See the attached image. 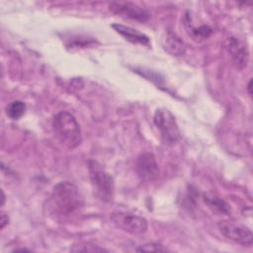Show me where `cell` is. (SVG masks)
Instances as JSON below:
<instances>
[{
  "mask_svg": "<svg viewBox=\"0 0 253 253\" xmlns=\"http://www.w3.org/2000/svg\"><path fill=\"white\" fill-rule=\"evenodd\" d=\"M45 207L55 217H69L81 211L84 207V199L74 184L62 181L53 187Z\"/></svg>",
  "mask_w": 253,
  "mask_h": 253,
  "instance_id": "1",
  "label": "cell"
},
{
  "mask_svg": "<svg viewBox=\"0 0 253 253\" xmlns=\"http://www.w3.org/2000/svg\"><path fill=\"white\" fill-rule=\"evenodd\" d=\"M112 28L119 35H121L126 41H127L131 43H137V44H141V45H144L147 47L151 46L149 38L146 35L142 34L141 32H139L133 28H130V27H127V26H125L122 24H118V23H114L112 25Z\"/></svg>",
  "mask_w": 253,
  "mask_h": 253,
  "instance_id": "10",
  "label": "cell"
},
{
  "mask_svg": "<svg viewBox=\"0 0 253 253\" xmlns=\"http://www.w3.org/2000/svg\"><path fill=\"white\" fill-rule=\"evenodd\" d=\"M52 129L59 140L68 149L76 148L82 141L80 126L75 117L67 112H58L52 120Z\"/></svg>",
  "mask_w": 253,
  "mask_h": 253,
  "instance_id": "2",
  "label": "cell"
},
{
  "mask_svg": "<svg viewBox=\"0 0 253 253\" xmlns=\"http://www.w3.org/2000/svg\"><path fill=\"white\" fill-rule=\"evenodd\" d=\"M110 218L117 227L133 235L143 234L148 227L144 217L129 212L114 211L111 213Z\"/></svg>",
  "mask_w": 253,
  "mask_h": 253,
  "instance_id": "5",
  "label": "cell"
},
{
  "mask_svg": "<svg viewBox=\"0 0 253 253\" xmlns=\"http://www.w3.org/2000/svg\"><path fill=\"white\" fill-rule=\"evenodd\" d=\"M1 206L4 205V202H5V195H4V192L1 191Z\"/></svg>",
  "mask_w": 253,
  "mask_h": 253,
  "instance_id": "20",
  "label": "cell"
},
{
  "mask_svg": "<svg viewBox=\"0 0 253 253\" xmlns=\"http://www.w3.org/2000/svg\"><path fill=\"white\" fill-rule=\"evenodd\" d=\"M72 252H108L104 247H100L99 245H95L92 243H79L75 244L70 248Z\"/></svg>",
  "mask_w": 253,
  "mask_h": 253,
  "instance_id": "14",
  "label": "cell"
},
{
  "mask_svg": "<svg viewBox=\"0 0 253 253\" xmlns=\"http://www.w3.org/2000/svg\"><path fill=\"white\" fill-rule=\"evenodd\" d=\"M9 222V216L5 213V212H2L1 213V217H0V227L1 229H3Z\"/></svg>",
  "mask_w": 253,
  "mask_h": 253,
  "instance_id": "17",
  "label": "cell"
},
{
  "mask_svg": "<svg viewBox=\"0 0 253 253\" xmlns=\"http://www.w3.org/2000/svg\"><path fill=\"white\" fill-rule=\"evenodd\" d=\"M162 46L172 55L180 56L185 53L186 45L184 42L172 31H167L162 37Z\"/></svg>",
  "mask_w": 253,
  "mask_h": 253,
  "instance_id": "11",
  "label": "cell"
},
{
  "mask_svg": "<svg viewBox=\"0 0 253 253\" xmlns=\"http://www.w3.org/2000/svg\"><path fill=\"white\" fill-rule=\"evenodd\" d=\"M153 122L164 142L173 144L180 138V129L177 122L169 110L157 109L153 117Z\"/></svg>",
  "mask_w": 253,
  "mask_h": 253,
  "instance_id": "4",
  "label": "cell"
},
{
  "mask_svg": "<svg viewBox=\"0 0 253 253\" xmlns=\"http://www.w3.org/2000/svg\"><path fill=\"white\" fill-rule=\"evenodd\" d=\"M220 233L227 239L242 246L250 247L253 242L251 229L241 223L222 220L217 224Z\"/></svg>",
  "mask_w": 253,
  "mask_h": 253,
  "instance_id": "6",
  "label": "cell"
},
{
  "mask_svg": "<svg viewBox=\"0 0 253 253\" xmlns=\"http://www.w3.org/2000/svg\"><path fill=\"white\" fill-rule=\"evenodd\" d=\"M88 171L95 195L103 202H110L114 197V179L96 160L88 161Z\"/></svg>",
  "mask_w": 253,
  "mask_h": 253,
  "instance_id": "3",
  "label": "cell"
},
{
  "mask_svg": "<svg viewBox=\"0 0 253 253\" xmlns=\"http://www.w3.org/2000/svg\"><path fill=\"white\" fill-rule=\"evenodd\" d=\"M251 84H252V79L249 80L248 84H247V91H248V94L251 96L252 95V92H251Z\"/></svg>",
  "mask_w": 253,
  "mask_h": 253,
  "instance_id": "18",
  "label": "cell"
},
{
  "mask_svg": "<svg viewBox=\"0 0 253 253\" xmlns=\"http://www.w3.org/2000/svg\"><path fill=\"white\" fill-rule=\"evenodd\" d=\"M135 170L142 181L151 182L155 180L159 174L158 163L155 156L150 152L141 153L136 159Z\"/></svg>",
  "mask_w": 253,
  "mask_h": 253,
  "instance_id": "8",
  "label": "cell"
},
{
  "mask_svg": "<svg viewBox=\"0 0 253 253\" xmlns=\"http://www.w3.org/2000/svg\"><path fill=\"white\" fill-rule=\"evenodd\" d=\"M26 112V104L23 101H13L6 107V115L12 120H19Z\"/></svg>",
  "mask_w": 253,
  "mask_h": 253,
  "instance_id": "13",
  "label": "cell"
},
{
  "mask_svg": "<svg viewBox=\"0 0 253 253\" xmlns=\"http://www.w3.org/2000/svg\"><path fill=\"white\" fill-rule=\"evenodd\" d=\"M190 33L195 39L204 40L211 36V34L212 33V30L209 26H201L199 28L192 27L191 29H189V34Z\"/></svg>",
  "mask_w": 253,
  "mask_h": 253,
  "instance_id": "15",
  "label": "cell"
},
{
  "mask_svg": "<svg viewBox=\"0 0 253 253\" xmlns=\"http://www.w3.org/2000/svg\"><path fill=\"white\" fill-rule=\"evenodd\" d=\"M135 251L138 252H169L170 250L159 243H145L139 245Z\"/></svg>",
  "mask_w": 253,
  "mask_h": 253,
  "instance_id": "16",
  "label": "cell"
},
{
  "mask_svg": "<svg viewBox=\"0 0 253 253\" xmlns=\"http://www.w3.org/2000/svg\"><path fill=\"white\" fill-rule=\"evenodd\" d=\"M203 200L206 206L216 214H230L231 210L229 205L217 196H214L212 194H205Z\"/></svg>",
  "mask_w": 253,
  "mask_h": 253,
  "instance_id": "12",
  "label": "cell"
},
{
  "mask_svg": "<svg viewBox=\"0 0 253 253\" xmlns=\"http://www.w3.org/2000/svg\"><path fill=\"white\" fill-rule=\"evenodd\" d=\"M19 251H21V252H30L31 250L26 249V248H16V249L13 250V252H19Z\"/></svg>",
  "mask_w": 253,
  "mask_h": 253,
  "instance_id": "19",
  "label": "cell"
},
{
  "mask_svg": "<svg viewBox=\"0 0 253 253\" xmlns=\"http://www.w3.org/2000/svg\"><path fill=\"white\" fill-rule=\"evenodd\" d=\"M226 48L234 62V64L238 68L246 67L249 59L248 49L245 43L238 39L229 38L226 42Z\"/></svg>",
  "mask_w": 253,
  "mask_h": 253,
  "instance_id": "9",
  "label": "cell"
},
{
  "mask_svg": "<svg viewBox=\"0 0 253 253\" xmlns=\"http://www.w3.org/2000/svg\"><path fill=\"white\" fill-rule=\"evenodd\" d=\"M109 8L116 15L138 22H146L150 17L146 9L132 2H112L109 4Z\"/></svg>",
  "mask_w": 253,
  "mask_h": 253,
  "instance_id": "7",
  "label": "cell"
}]
</instances>
